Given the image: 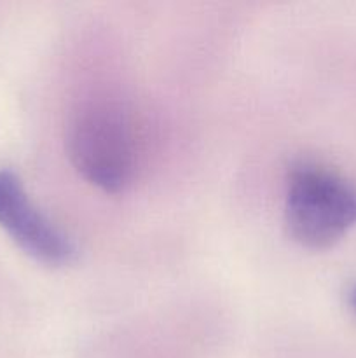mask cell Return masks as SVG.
<instances>
[{
    "instance_id": "cell-1",
    "label": "cell",
    "mask_w": 356,
    "mask_h": 358,
    "mask_svg": "<svg viewBox=\"0 0 356 358\" xmlns=\"http://www.w3.org/2000/svg\"><path fill=\"white\" fill-rule=\"evenodd\" d=\"M285 219L302 247H332L356 226V185L328 168L299 164L286 184Z\"/></svg>"
},
{
    "instance_id": "cell-2",
    "label": "cell",
    "mask_w": 356,
    "mask_h": 358,
    "mask_svg": "<svg viewBox=\"0 0 356 358\" xmlns=\"http://www.w3.org/2000/svg\"><path fill=\"white\" fill-rule=\"evenodd\" d=\"M68 152L75 170L101 191L119 192L135 171V136L124 108L94 100L75 112L68 129Z\"/></svg>"
},
{
    "instance_id": "cell-3",
    "label": "cell",
    "mask_w": 356,
    "mask_h": 358,
    "mask_svg": "<svg viewBox=\"0 0 356 358\" xmlns=\"http://www.w3.org/2000/svg\"><path fill=\"white\" fill-rule=\"evenodd\" d=\"M0 227L35 261L47 266L70 264L75 247L28 198L13 171L0 170Z\"/></svg>"
},
{
    "instance_id": "cell-4",
    "label": "cell",
    "mask_w": 356,
    "mask_h": 358,
    "mask_svg": "<svg viewBox=\"0 0 356 358\" xmlns=\"http://www.w3.org/2000/svg\"><path fill=\"white\" fill-rule=\"evenodd\" d=\"M348 304L351 306V310L356 313V283L351 285V289L348 290Z\"/></svg>"
}]
</instances>
